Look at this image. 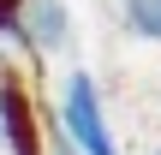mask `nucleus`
<instances>
[{"label":"nucleus","mask_w":161,"mask_h":155,"mask_svg":"<svg viewBox=\"0 0 161 155\" xmlns=\"http://www.w3.org/2000/svg\"><path fill=\"white\" fill-rule=\"evenodd\" d=\"M60 131H66L72 155H119L108 108H102V90H96V78L84 66L66 72V84H60Z\"/></svg>","instance_id":"obj_1"},{"label":"nucleus","mask_w":161,"mask_h":155,"mask_svg":"<svg viewBox=\"0 0 161 155\" xmlns=\"http://www.w3.org/2000/svg\"><path fill=\"white\" fill-rule=\"evenodd\" d=\"M54 155H72V149H66V143H60V149H54Z\"/></svg>","instance_id":"obj_6"},{"label":"nucleus","mask_w":161,"mask_h":155,"mask_svg":"<svg viewBox=\"0 0 161 155\" xmlns=\"http://www.w3.org/2000/svg\"><path fill=\"white\" fill-rule=\"evenodd\" d=\"M0 143H6V155H48L36 102H30V84L12 66L0 72Z\"/></svg>","instance_id":"obj_2"},{"label":"nucleus","mask_w":161,"mask_h":155,"mask_svg":"<svg viewBox=\"0 0 161 155\" xmlns=\"http://www.w3.org/2000/svg\"><path fill=\"white\" fill-rule=\"evenodd\" d=\"M66 36H72L66 0H24V18H18L12 42H24L30 54H54V48H66Z\"/></svg>","instance_id":"obj_3"},{"label":"nucleus","mask_w":161,"mask_h":155,"mask_svg":"<svg viewBox=\"0 0 161 155\" xmlns=\"http://www.w3.org/2000/svg\"><path fill=\"white\" fill-rule=\"evenodd\" d=\"M155 155H161V149H155Z\"/></svg>","instance_id":"obj_7"},{"label":"nucleus","mask_w":161,"mask_h":155,"mask_svg":"<svg viewBox=\"0 0 161 155\" xmlns=\"http://www.w3.org/2000/svg\"><path fill=\"white\" fill-rule=\"evenodd\" d=\"M18 18H24V0H0V36H18Z\"/></svg>","instance_id":"obj_5"},{"label":"nucleus","mask_w":161,"mask_h":155,"mask_svg":"<svg viewBox=\"0 0 161 155\" xmlns=\"http://www.w3.org/2000/svg\"><path fill=\"white\" fill-rule=\"evenodd\" d=\"M125 30L143 42H161V0H125Z\"/></svg>","instance_id":"obj_4"}]
</instances>
